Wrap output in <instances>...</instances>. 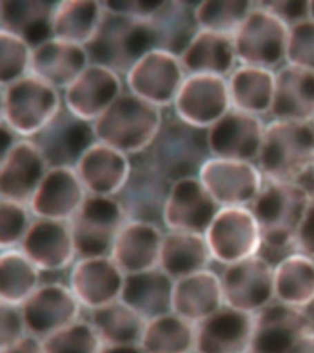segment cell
<instances>
[{
  "instance_id": "25",
  "label": "cell",
  "mask_w": 314,
  "mask_h": 353,
  "mask_svg": "<svg viewBox=\"0 0 314 353\" xmlns=\"http://www.w3.org/2000/svg\"><path fill=\"white\" fill-rule=\"evenodd\" d=\"M254 314L224 305L197 324L194 353H249Z\"/></svg>"
},
{
  "instance_id": "57",
  "label": "cell",
  "mask_w": 314,
  "mask_h": 353,
  "mask_svg": "<svg viewBox=\"0 0 314 353\" xmlns=\"http://www.w3.org/2000/svg\"><path fill=\"white\" fill-rule=\"evenodd\" d=\"M313 125H314V119H313Z\"/></svg>"
},
{
  "instance_id": "32",
  "label": "cell",
  "mask_w": 314,
  "mask_h": 353,
  "mask_svg": "<svg viewBox=\"0 0 314 353\" xmlns=\"http://www.w3.org/2000/svg\"><path fill=\"white\" fill-rule=\"evenodd\" d=\"M197 4L179 0L162 3L149 19L156 50L182 55L200 30L195 14Z\"/></svg>"
},
{
  "instance_id": "56",
  "label": "cell",
  "mask_w": 314,
  "mask_h": 353,
  "mask_svg": "<svg viewBox=\"0 0 314 353\" xmlns=\"http://www.w3.org/2000/svg\"><path fill=\"white\" fill-rule=\"evenodd\" d=\"M311 172H312V176H313L314 178V160L313 163H312V168H311Z\"/></svg>"
},
{
  "instance_id": "49",
  "label": "cell",
  "mask_w": 314,
  "mask_h": 353,
  "mask_svg": "<svg viewBox=\"0 0 314 353\" xmlns=\"http://www.w3.org/2000/svg\"><path fill=\"white\" fill-rule=\"evenodd\" d=\"M164 1H148V0H112L104 1L105 10L118 12L128 17L149 20Z\"/></svg>"
},
{
  "instance_id": "36",
  "label": "cell",
  "mask_w": 314,
  "mask_h": 353,
  "mask_svg": "<svg viewBox=\"0 0 314 353\" xmlns=\"http://www.w3.org/2000/svg\"><path fill=\"white\" fill-rule=\"evenodd\" d=\"M275 79L271 69L239 64L227 77L232 108L257 117L271 113Z\"/></svg>"
},
{
  "instance_id": "20",
  "label": "cell",
  "mask_w": 314,
  "mask_h": 353,
  "mask_svg": "<svg viewBox=\"0 0 314 353\" xmlns=\"http://www.w3.org/2000/svg\"><path fill=\"white\" fill-rule=\"evenodd\" d=\"M265 124L259 117L232 108L208 129V143L213 157L228 160H258Z\"/></svg>"
},
{
  "instance_id": "26",
  "label": "cell",
  "mask_w": 314,
  "mask_h": 353,
  "mask_svg": "<svg viewBox=\"0 0 314 353\" xmlns=\"http://www.w3.org/2000/svg\"><path fill=\"white\" fill-rule=\"evenodd\" d=\"M77 176L90 195L116 196L132 170L127 154L107 143H92L75 165Z\"/></svg>"
},
{
  "instance_id": "23",
  "label": "cell",
  "mask_w": 314,
  "mask_h": 353,
  "mask_svg": "<svg viewBox=\"0 0 314 353\" xmlns=\"http://www.w3.org/2000/svg\"><path fill=\"white\" fill-rule=\"evenodd\" d=\"M50 170L36 143L20 139L0 157V199L28 205Z\"/></svg>"
},
{
  "instance_id": "16",
  "label": "cell",
  "mask_w": 314,
  "mask_h": 353,
  "mask_svg": "<svg viewBox=\"0 0 314 353\" xmlns=\"http://www.w3.org/2000/svg\"><path fill=\"white\" fill-rule=\"evenodd\" d=\"M313 330L314 319L307 309L274 301L254 314L249 353H286Z\"/></svg>"
},
{
  "instance_id": "3",
  "label": "cell",
  "mask_w": 314,
  "mask_h": 353,
  "mask_svg": "<svg viewBox=\"0 0 314 353\" xmlns=\"http://www.w3.org/2000/svg\"><path fill=\"white\" fill-rule=\"evenodd\" d=\"M312 195L301 183L265 181L249 208L259 225L263 248L295 252V239Z\"/></svg>"
},
{
  "instance_id": "11",
  "label": "cell",
  "mask_w": 314,
  "mask_h": 353,
  "mask_svg": "<svg viewBox=\"0 0 314 353\" xmlns=\"http://www.w3.org/2000/svg\"><path fill=\"white\" fill-rule=\"evenodd\" d=\"M172 183L150 165L141 154L132 160L127 182L115 198L121 204L128 220L164 225L166 203Z\"/></svg>"
},
{
  "instance_id": "6",
  "label": "cell",
  "mask_w": 314,
  "mask_h": 353,
  "mask_svg": "<svg viewBox=\"0 0 314 353\" xmlns=\"http://www.w3.org/2000/svg\"><path fill=\"white\" fill-rule=\"evenodd\" d=\"M63 105L61 91L32 74L1 88V121L23 139L39 134Z\"/></svg>"
},
{
  "instance_id": "28",
  "label": "cell",
  "mask_w": 314,
  "mask_h": 353,
  "mask_svg": "<svg viewBox=\"0 0 314 353\" xmlns=\"http://www.w3.org/2000/svg\"><path fill=\"white\" fill-rule=\"evenodd\" d=\"M88 64L85 46L52 37L33 48L31 74L64 91Z\"/></svg>"
},
{
  "instance_id": "5",
  "label": "cell",
  "mask_w": 314,
  "mask_h": 353,
  "mask_svg": "<svg viewBox=\"0 0 314 353\" xmlns=\"http://www.w3.org/2000/svg\"><path fill=\"white\" fill-rule=\"evenodd\" d=\"M85 48L90 63L126 74L137 61L155 48L149 20L105 10L94 39Z\"/></svg>"
},
{
  "instance_id": "55",
  "label": "cell",
  "mask_w": 314,
  "mask_h": 353,
  "mask_svg": "<svg viewBox=\"0 0 314 353\" xmlns=\"http://www.w3.org/2000/svg\"><path fill=\"white\" fill-rule=\"evenodd\" d=\"M309 3V19L314 20V0L313 1H308Z\"/></svg>"
},
{
  "instance_id": "14",
  "label": "cell",
  "mask_w": 314,
  "mask_h": 353,
  "mask_svg": "<svg viewBox=\"0 0 314 353\" xmlns=\"http://www.w3.org/2000/svg\"><path fill=\"white\" fill-rule=\"evenodd\" d=\"M173 107L176 116L183 121L209 129L232 110L227 77L187 74Z\"/></svg>"
},
{
  "instance_id": "19",
  "label": "cell",
  "mask_w": 314,
  "mask_h": 353,
  "mask_svg": "<svg viewBox=\"0 0 314 353\" xmlns=\"http://www.w3.org/2000/svg\"><path fill=\"white\" fill-rule=\"evenodd\" d=\"M220 209L199 176L181 179L172 183L164 212V226L167 231L205 234Z\"/></svg>"
},
{
  "instance_id": "4",
  "label": "cell",
  "mask_w": 314,
  "mask_h": 353,
  "mask_svg": "<svg viewBox=\"0 0 314 353\" xmlns=\"http://www.w3.org/2000/svg\"><path fill=\"white\" fill-rule=\"evenodd\" d=\"M162 121L161 108L128 91L92 123V127L99 143L128 156H137L149 148Z\"/></svg>"
},
{
  "instance_id": "43",
  "label": "cell",
  "mask_w": 314,
  "mask_h": 353,
  "mask_svg": "<svg viewBox=\"0 0 314 353\" xmlns=\"http://www.w3.org/2000/svg\"><path fill=\"white\" fill-rule=\"evenodd\" d=\"M42 341L47 353H99L104 345L90 320L81 318Z\"/></svg>"
},
{
  "instance_id": "34",
  "label": "cell",
  "mask_w": 314,
  "mask_h": 353,
  "mask_svg": "<svg viewBox=\"0 0 314 353\" xmlns=\"http://www.w3.org/2000/svg\"><path fill=\"white\" fill-rule=\"evenodd\" d=\"M173 286L175 280L160 268L130 274L126 275L121 299L148 321L172 312Z\"/></svg>"
},
{
  "instance_id": "12",
  "label": "cell",
  "mask_w": 314,
  "mask_h": 353,
  "mask_svg": "<svg viewBox=\"0 0 314 353\" xmlns=\"http://www.w3.org/2000/svg\"><path fill=\"white\" fill-rule=\"evenodd\" d=\"M198 176L221 208L251 206L265 183L259 167L253 162L213 156L205 162Z\"/></svg>"
},
{
  "instance_id": "42",
  "label": "cell",
  "mask_w": 314,
  "mask_h": 353,
  "mask_svg": "<svg viewBox=\"0 0 314 353\" xmlns=\"http://www.w3.org/2000/svg\"><path fill=\"white\" fill-rule=\"evenodd\" d=\"M254 6L255 3L247 0L200 1L195 8L199 28L233 37Z\"/></svg>"
},
{
  "instance_id": "50",
  "label": "cell",
  "mask_w": 314,
  "mask_h": 353,
  "mask_svg": "<svg viewBox=\"0 0 314 353\" xmlns=\"http://www.w3.org/2000/svg\"><path fill=\"white\" fill-rule=\"evenodd\" d=\"M295 252L314 258V196L311 199L295 239Z\"/></svg>"
},
{
  "instance_id": "1",
  "label": "cell",
  "mask_w": 314,
  "mask_h": 353,
  "mask_svg": "<svg viewBox=\"0 0 314 353\" xmlns=\"http://www.w3.org/2000/svg\"><path fill=\"white\" fill-rule=\"evenodd\" d=\"M313 160V123L273 119L265 124L257 160L265 181L300 183L311 171Z\"/></svg>"
},
{
  "instance_id": "45",
  "label": "cell",
  "mask_w": 314,
  "mask_h": 353,
  "mask_svg": "<svg viewBox=\"0 0 314 353\" xmlns=\"http://www.w3.org/2000/svg\"><path fill=\"white\" fill-rule=\"evenodd\" d=\"M32 212L28 205L0 199V248L20 247L32 223Z\"/></svg>"
},
{
  "instance_id": "44",
  "label": "cell",
  "mask_w": 314,
  "mask_h": 353,
  "mask_svg": "<svg viewBox=\"0 0 314 353\" xmlns=\"http://www.w3.org/2000/svg\"><path fill=\"white\" fill-rule=\"evenodd\" d=\"M33 48L15 34L0 30V83L1 88L31 74Z\"/></svg>"
},
{
  "instance_id": "51",
  "label": "cell",
  "mask_w": 314,
  "mask_h": 353,
  "mask_svg": "<svg viewBox=\"0 0 314 353\" xmlns=\"http://www.w3.org/2000/svg\"><path fill=\"white\" fill-rule=\"evenodd\" d=\"M1 353H47L44 350L42 339L28 334L22 340L15 343L14 346L8 348Z\"/></svg>"
},
{
  "instance_id": "38",
  "label": "cell",
  "mask_w": 314,
  "mask_h": 353,
  "mask_svg": "<svg viewBox=\"0 0 314 353\" xmlns=\"http://www.w3.org/2000/svg\"><path fill=\"white\" fill-rule=\"evenodd\" d=\"M104 14L105 8L102 1H58L53 14V37L86 46L97 32Z\"/></svg>"
},
{
  "instance_id": "8",
  "label": "cell",
  "mask_w": 314,
  "mask_h": 353,
  "mask_svg": "<svg viewBox=\"0 0 314 353\" xmlns=\"http://www.w3.org/2000/svg\"><path fill=\"white\" fill-rule=\"evenodd\" d=\"M128 219L115 196L88 194L69 225L77 258L110 255L113 244Z\"/></svg>"
},
{
  "instance_id": "10",
  "label": "cell",
  "mask_w": 314,
  "mask_h": 353,
  "mask_svg": "<svg viewBox=\"0 0 314 353\" xmlns=\"http://www.w3.org/2000/svg\"><path fill=\"white\" fill-rule=\"evenodd\" d=\"M225 305L257 314L275 301L274 265L262 255L226 265L221 272Z\"/></svg>"
},
{
  "instance_id": "15",
  "label": "cell",
  "mask_w": 314,
  "mask_h": 353,
  "mask_svg": "<svg viewBox=\"0 0 314 353\" xmlns=\"http://www.w3.org/2000/svg\"><path fill=\"white\" fill-rule=\"evenodd\" d=\"M50 167H74L96 143L92 123L84 121L66 105L46 127L31 138Z\"/></svg>"
},
{
  "instance_id": "48",
  "label": "cell",
  "mask_w": 314,
  "mask_h": 353,
  "mask_svg": "<svg viewBox=\"0 0 314 353\" xmlns=\"http://www.w3.org/2000/svg\"><path fill=\"white\" fill-rule=\"evenodd\" d=\"M259 4L264 6L265 9L271 11L279 19H282L288 28L309 17L308 1L277 0V1H259Z\"/></svg>"
},
{
  "instance_id": "27",
  "label": "cell",
  "mask_w": 314,
  "mask_h": 353,
  "mask_svg": "<svg viewBox=\"0 0 314 353\" xmlns=\"http://www.w3.org/2000/svg\"><path fill=\"white\" fill-rule=\"evenodd\" d=\"M164 234L159 225L128 220L117 236L110 258L126 275L156 269Z\"/></svg>"
},
{
  "instance_id": "29",
  "label": "cell",
  "mask_w": 314,
  "mask_h": 353,
  "mask_svg": "<svg viewBox=\"0 0 314 353\" xmlns=\"http://www.w3.org/2000/svg\"><path fill=\"white\" fill-rule=\"evenodd\" d=\"M224 305L225 299L220 275L210 269L175 281L172 312L195 325Z\"/></svg>"
},
{
  "instance_id": "33",
  "label": "cell",
  "mask_w": 314,
  "mask_h": 353,
  "mask_svg": "<svg viewBox=\"0 0 314 353\" xmlns=\"http://www.w3.org/2000/svg\"><path fill=\"white\" fill-rule=\"evenodd\" d=\"M187 74H210L228 77L237 66L232 36L199 30L179 57Z\"/></svg>"
},
{
  "instance_id": "13",
  "label": "cell",
  "mask_w": 314,
  "mask_h": 353,
  "mask_svg": "<svg viewBox=\"0 0 314 353\" xmlns=\"http://www.w3.org/2000/svg\"><path fill=\"white\" fill-rule=\"evenodd\" d=\"M186 77L178 55L153 50L127 72V85L129 92L162 108L173 105Z\"/></svg>"
},
{
  "instance_id": "22",
  "label": "cell",
  "mask_w": 314,
  "mask_h": 353,
  "mask_svg": "<svg viewBox=\"0 0 314 353\" xmlns=\"http://www.w3.org/2000/svg\"><path fill=\"white\" fill-rule=\"evenodd\" d=\"M19 248L41 272L66 270L77 256L72 228L66 221L35 219Z\"/></svg>"
},
{
  "instance_id": "53",
  "label": "cell",
  "mask_w": 314,
  "mask_h": 353,
  "mask_svg": "<svg viewBox=\"0 0 314 353\" xmlns=\"http://www.w3.org/2000/svg\"><path fill=\"white\" fill-rule=\"evenodd\" d=\"M286 353H314V330L300 339Z\"/></svg>"
},
{
  "instance_id": "39",
  "label": "cell",
  "mask_w": 314,
  "mask_h": 353,
  "mask_svg": "<svg viewBox=\"0 0 314 353\" xmlns=\"http://www.w3.org/2000/svg\"><path fill=\"white\" fill-rule=\"evenodd\" d=\"M197 325L170 312L146 321L140 347L145 353H194Z\"/></svg>"
},
{
  "instance_id": "52",
  "label": "cell",
  "mask_w": 314,
  "mask_h": 353,
  "mask_svg": "<svg viewBox=\"0 0 314 353\" xmlns=\"http://www.w3.org/2000/svg\"><path fill=\"white\" fill-rule=\"evenodd\" d=\"M17 137H19L17 132L11 130L6 123L1 121V124H0V157L8 154L11 148L19 141Z\"/></svg>"
},
{
  "instance_id": "24",
  "label": "cell",
  "mask_w": 314,
  "mask_h": 353,
  "mask_svg": "<svg viewBox=\"0 0 314 353\" xmlns=\"http://www.w3.org/2000/svg\"><path fill=\"white\" fill-rule=\"evenodd\" d=\"M88 196L74 167H50L28 204L35 219L69 222Z\"/></svg>"
},
{
  "instance_id": "21",
  "label": "cell",
  "mask_w": 314,
  "mask_h": 353,
  "mask_svg": "<svg viewBox=\"0 0 314 353\" xmlns=\"http://www.w3.org/2000/svg\"><path fill=\"white\" fill-rule=\"evenodd\" d=\"M123 94L121 74L90 63L63 92L68 110L84 121L94 123Z\"/></svg>"
},
{
  "instance_id": "54",
  "label": "cell",
  "mask_w": 314,
  "mask_h": 353,
  "mask_svg": "<svg viewBox=\"0 0 314 353\" xmlns=\"http://www.w3.org/2000/svg\"><path fill=\"white\" fill-rule=\"evenodd\" d=\"M99 353H145L140 345H110L104 343Z\"/></svg>"
},
{
  "instance_id": "47",
  "label": "cell",
  "mask_w": 314,
  "mask_h": 353,
  "mask_svg": "<svg viewBox=\"0 0 314 353\" xmlns=\"http://www.w3.org/2000/svg\"><path fill=\"white\" fill-rule=\"evenodd\" d=\"M28 334L21 307L0 302V352L14 346Z\"/></svg>"
},
{
  "instance_id": "40",
  "label": "cell",
  "mask_w": 314,
  "mask_h": 353,
  "mask_svg": "<svg viewBox=\"0 0 314 353\" xmlns=\"http://www.w3.org/2000/svg\"><path fill=\"white\" fill-rule=\"evenodd\" d=\"M90 323L102 343L139 345L146 320L121 299L90 312Z\"/></svg>"
},
{
  "instance_id": "41",
  "label": "cell",
  "mask_w": 314,
  "mask_h": 353,
  "mask_svg": "<svg viewBox=\"0 0 314 353\" xmlns=\"http://www.w3.org/2000/svg\"><path fill=\"white\" fill-rule=\"evenodd\" d=\"M41 270L21 249H6L0 254V302L21 305L39 286Z\"/></svg>"
},
{
  "instance_id": "9",
  "label": "cell",
  "mask_w": 314,
  "mask_h": 353,
  "mask_svg": "<svg viewBox=\"0 0 314 353\" xmlns=\"http://www.w3.org/2000/svg\"><path fill=\"white\" fill-rule=\"evenodd\" d=\"M205 238L213 260L225 266L258 255L263 248L259 225L249 206L221 208Z\"/></svg>"
},
{
  "instance_id": "7",
  "label": "cell",
  "mask_w": 314,
  "mask_h": 353,
  "mask_svg": "<svg viewBox=\"0 0 314 353\" xmlns=\"http://www.w3.org/2000/svg\"><path fill=\"white\" fill-rule=\"evenodd\" d=\"M288 31L282 19L255 3L233 36L238 63L274 70L286 61Z\"/></svg>"
},
{
  "instance_id": "46",
  "label": "cell",
  "mask_w": 314,
  "mask_h": 353,
  "mask_svg": "<svg viewBox=\"0 0 314 353\" xmlns=\"http://www.w3.org/2000/svg\"><path fill=\"white\" fill-rule=\"evenodd\" d=\"M286 64L314 72V20L306 19L290 28Z\"/></svg>"
},
{
  "instance_id": "35",
  "label": "cell",
  "mask_w": 314,
  "mask_h": 353,
  "mask_svg": "<svg viewBox=\"0 0 314 353\" xmlns=\"http://www.w3.org/2000/svg\"><path fill=\"white\" fill-rule=\"evenodd\" d=\"M213 260L205 234L167 231L161 245L159 268L175 281L209 269Z\"/></svg>"
},
{
  "instance_id": "30",
  "label": "cell",
  "mask_w": 314,
  "mask_h": 353,
  "mask_svg": "<svg viewBox=\"0 0 314 353\" xmlns=\"http://www.w3.org/2000/svg\"><path fill=\"white\" fill-rule=\"evenodd\" d=\"M275 75L273 118L313 123L314 72L285 64Z\"/></svg>"
},
{
  "instance_id": "17",
  "label": "cell",
  "mask_w": 314,
  "mask_h": 353,
  "mask_svg": "<svg viewBox=\"0 0 314 353\" xmlns=\"http://www.w3.org/2000/svg\"><path fill=\"white\" fill-rule=\"evenodd\" d=\"M28 334L44 339L80 319L83 305L68 283L42 282L20 305Z\"/></svg>"
},
{
  "instance_id": "37",
  "label": "cell",
  "mask_w": 314,
  "mask_h": 353,
  "mask_svg": "<svg viewBox=\"0 0 314 353\" xmlns=\"http://www.w3.org/2000/svg\"><path fill=\"white\" fill-rule=\"evenodd\" d=\"M275 301L295 308L314 304V258L300 252L287 254L274 265Z\"/></svg>"
},
{
  "instance_id": "18",
  "label": "cell",
  "mask_w": 314,
  "mask_h": 353,
  "mask_svg": "<svg viewBox=\"0 0 314 353\" xmlns=\"http://www.w3.org/2000/svg\"><path fill=\"white\" fill-rule=\"evenodd\" d=\"M124 280L126 274L110 255L88 256L75 260L68 285L83 308L91 312L121 299Z\"/></svg>"
},
{
  "instance_id": "2",
  "label": "cell",
  "mask_w": 314,
  "mask_h": 353,
  "mask_svg": "<svg viewBox=\"0 0 314 353\" xmlns=\"http://www.w3.org/2000/svg\"><path fill=\"white\" fill-rule=\"evenodd\" d=\"M139 154L171 183L198 176L211 157L208 129L192 125L175 114L164 119L153 143Z\"/></svg>"
},
{
  "instance_id": "31",
  "label": "cell",
  "mask_w": 314,
  "mask_h": 353,
  "mask_svg": "<svg viewBox=\"0 0 314 353\" xmlns=\"http://www.w3.org/2000/svg\"><path fill=\"white\" fill-rule=\"evenodd\" d=\"M58 1L1 0L0 30L12 33L32 48L53 37V14Z\"/></svg>"
}]
</instances>
